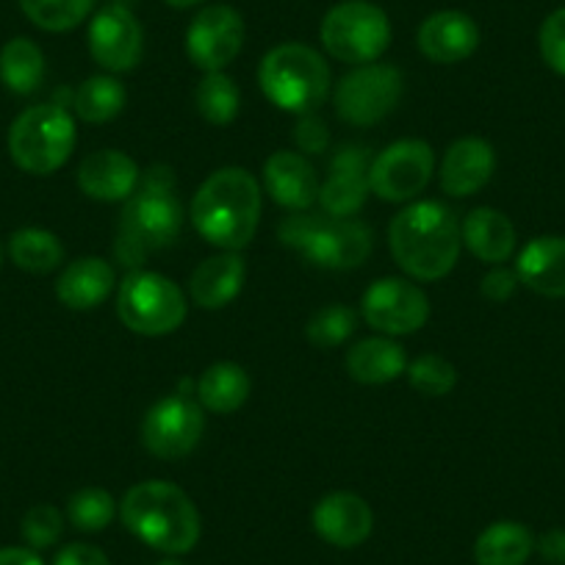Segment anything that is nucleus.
<instances>
[{"label": "nucleus", "instance_id": "f257e3e1", "mask_svg": "<svg viewBox=\"0 0 565 565\" xmlns=\"http://www.w3.org/2000/svg\"><path fill=\"white\" fill-rule=\"evenodd\" d=\"M181 227L183 205L175 192V175L170 167H153L125 200L114 255L125 269H139L148 255L175 244Z\"/></svg>", "mask_w": 565, "mask_h": 565}, {"label": "nucleus", "instance_id": "f03ea898", "mask_svg": "<svg viewBox=\"0 0 565 565\" xmlns=\"http://www.w3.org/2000/svg\"><path fill=\"white\" fill-rule=\"evenodd\" d=\"M260 222V183L242 167H225L203 181L192 200V225L225 253L253 242Z\"/></svg>", "mask_w": 565, "mask_h": 565}, {"label": "nucleus", "instance_id": "7ed1b4c3", "mask_svg": "<svg viewBox=\"0 0 565 565\" xmlns=\"http://www.w3.org/2000/svg\"><path fill=\"white\" fill-rule=\"evenodd\" d=\"M460 225L452 211L436 200H422L394 216L388 244L402 271L416 280H441L460 255Z\"/></svg>", "mask_w": 565, "mask_h": 565}, {"label": "nucleus", "instance_id": "20e7f679", "mask_svg": "<svg viewBox=\"0 0 565 565\" xmlns=\"http://www.w3.org/2000/svg\"><path fill=\"white\" fill-rule=\"evenodd\" d=\"M119 519L130 535L170 557L189 554L200 541V513L186 491L164 480L136 482L119 502Z\"/></svg>", "mask_w": 565, "mask_h": 565}, {"label": "nucleus", "instance_id": "39448f33", "mask_svg": "<svg viewBox=\"0 0 565 565\" xmlns=\"http://www.w3.org/2000/svg\"><path fill=\"white\" fill-rule=\"evenodd\" d=\"M260 92L271 106L291 114H313L330 92V67L313 47L300 42L271 47L258 67Z\"/></svg>", "mask_w": 565, "mask_h": 565}, {"label": "nucleus", "instance_id": "423d86ee", "mask_svg": "<svg viewBox=\"0 0 565 565\" xmlns=\"http://www.w3.org/2000/svg\"><path fill=\"white\" fill-rule=\"evenodd\" d=\"M280 242L322 269H358L374 247L372 227L352 216L295 214L280 225Z\"/></svg>", "mask_w": 565, "mask_h": 565}, {"label": "nucleus", "instance_id": "0eeeda50", "mask_svg": "<svg viewBox=\"0 0 565 565\" xmlns=\"http://www.w3.org/2000/svg\"><path fill=\"white\" fill-rule=\"evenodd\" d=\"M75 148V119L56 103H40L20 114L9 128V156L29 175H53Z\"/></svg>", "mask_w": 565, "mask_h": 565}, {"label": "nucleus", "instance_id": "6e6552de", "mask_svg": "<svg viewBox=\"0 0 565 565\" xmlns=\"http://www.w3.org/2000/svg\"><path fill=\"white\" fill-rule=\"evenodd\" d=\"M186 295L175 280L148 269H130L117 291V317L130 333L159 339L186 322Z\"/></svg>", "mask_w": 565, "mask_h": 565}, {"label": "nucleus", "instance_id": "1a4fd4ad", "mask_svg": "<svg viewBox=\"0 0 565 565\" xmlns=\"http://www.w3.org/2000/svg\"><path fill=\"white\" fill-rule=\"evenodd\" d=\"M319 40L333 58L361 67L377 62L388 51L391 20L369 0H344L324 14Z\"/></svg>", "mask_w": 565, "mask_h": 565}, {"label": "nucleus", "instance_id": "9d476101", "mask_svg": "<svg viewBox=\"0 0 565 565\" xmlns=\"http://www.w3.org/2000/svg\"><path fill=\"white\" fill-rule=\"evenodd\" d=\"M402 92H405V78L399 70L377 62L361 64L335 86V114L344 122L366 128V125L385 119L399 106Z\"/></svg>", "mask_w": 565, "mask_h": 565}, {"label": "nucleus", "instance_id": "9b49d317", "mask_svg": "<svg viewBox=\"0 0 565 565\" xmlns=\"http://www.w3.org/2000/svg\"><path fill=\"white\" fill-rule=\"evenodd\" d=\"M436 153L424 139H399L380 150L369 167V189L385 203H407L427 189Z\"/></svg>", "mask_w": 565, "mask_h": 565}, {"label": "nucleus", "instance_id": "f8f14e48", "mask_svg": "<svg viewBox=\"0 0 565 565\" xmlns=\"http://www.w3.org/2000/svg\"><path fill=\"white\" fill-rule=\"evenodd\" d=\"M205 430L203 405L189 394H172L156 402L141 422V444L159 460H181L200 444Z\"/></svg>", "mask_w": 565, "mask_h": 565}, {"label": "nucleus", "instance_id": "ddd939ff", "mask_svg": "<svg viewBox=\"0 0 565 565\" xmlns=\"http://www.w3.org/2000/svg\"><path fill=\"white\" fill-rule=\"evenodd\" d=\"M361 313L383 335H407L430 319V300L416 282L402 277H380L363 291Z\"/></svg>", "mask_w": 565, "mask_h": 565}, {"label": "nucleus", "instance_id": "4468645a", "mask_svg": "<svg viewBox=\"0 0 565 565\" xmlns=\"http://www.w3.org/2000/svg\"><path fill=\"white\" fill-rule=\"evenodd\" d=\"M244 20L233 7L216 3L194 14L186 31V53L203 73H222L242 53Z\"/></svg>", "mask_w": 565, "mask_h": 565}, {"label": "nucleus", "instance_id": "2eb2a0df", "mask_svg": "<svg viewBox=\"0 0 565 565\" xmlns=\"http://www.w3.org/2000/svg\"><path fill=\"white\" fill-rule=\"evenodd\" d=\"M89 53L108 73H128L141 62L145 31L136 14L122 3H108L92 18Z\"/></svg>", "mask_w": 565, "mask_h": 565}, {"label": "nucleus", "instance_id": "dca6fc26", "mask_svg": "<svg viewBox=\"0 0 565 565\" xmlns=\"http://www.w3.org/2000/svg\"><path fill=\"white\" fill-rule=\"evenodd\" d=\"M311 521L317 535L335 548L361 546L374 530V513L369 502L350 491H335L319 499Z\"/></svg>", "mask_w": 565, "mask_h": 565}, {"label": "nucleus", "instance_id": "f3484780", "mask_svg": "<svg viewBox=\"0 0 565 565\" xmlns=\"http://www.w3.org/2000/svg\"><path fill=\"white\" fill-rule=\"evenodd\" d=\"M369 159L366 148H341L330 161L328 181L319 186V200L328 216H355L369 198Z\"/></svg>", "mask_w": 565, "mask_h": 565}, {"label": "nucleus", "instance_id": "a211bd4d", "mask_svg": "<svg viewBox=\"0 0 565 565\" xmlns=\"http://www.w3.org/2000/svg\"><path fill=\"white\" fill-rule=\"evenodd\" d=\"M319 178L311 161L295 150H277L264 164V189L280 209L308 211L319 200Z\"/></svg>", "mask_w": 565, "mask_h": 565}, {"label": "nucleus", "instance_id": "6ab92c4d", "mask_svg": "<svg viewBox=\"0 0 565 565\" xmlns=\"http://www.w3.org/2000/svg\"><path fill=\"white\" fill-rule=\"evenodd\" d=\"M497 170V153L491 141L480 136H463L452 141L441 161V189L449 198H471L491 181Z\"/></svg>", "mask_w": 565, "mask_h": 565}, {"label": "nucleus", "instance_id": "aec40b11", "mask_svg": "<svg viewBox=\"0 0 565 565\" xmlns=\"http://www.w3.org/2000/svg\"><path fill=\"white\" fill-rule=\"evenodd\" d=\"M418 51L436 64L466 62L480 47V29L466 12H436L418 29Z\"/></svg>", "mask_w": 565, "mask_h": 565}, {"label": "nucleus", "instance_id": "412c9836", "mask_svg": "<svg viewBox=\"0 0 565 565\" xmlns=\"http://www.w3.org/2000/svg\"><path fill=\"white\" fill-rule=\"evenodd\" d=\"M139 167L130 156L119 150H95L78 167L81 192L97 203H119L128 200L139 186Z\"/></svg>", "mask_w": 565, "mask_h": 565}, {"label": "nucleus", "instance_id": "4be33fe9", "mask_svg": "<svg viewBox=\"0 0 565 565\" xmlns=\"http://www.w3.org/2000/svg\"><path fill=\"white\" fill-rule=\"evenodd\" d=\"M519 282L541 297H565V236H537L515 260Z\"/></svg>", "mask_w": 565, "mask_h": 565}, {"label": "nucleus", "instance_id": "5701e85b", "mask_svg": "<svg viewBox=\"0 0 565 565\" xmlns=\"http://www.w3.org/2000/svg\"><path fill=\"white\" fill-rule=\"evenodd\" d=\"M244 277H247V266H244L242 255H211L192 271L189 295H192L194 306H200L203 311H220L236 300L244 286Z\"/></svg>", "mask_w": 565, "mask_h": 565}, {"label": "nucleus", "instance_id": "b1692460", "mask_svg": "<svg viewBox=\"0 0 565 565\" xmlns=\"http://www.w3.org/2000/svg\"><path fill=\"white\" fill-rule=\"evenodd\" d=\"M114 282V266L97 255H86L64 266L56 280V297L70 311H92L111 295Z\"/></svg>", "mask_w": 565, "mask_h": 565}, {"label": "nucleus", "instance_id": "393cba45", "mask_svg": "<svg viewBox=\"0 0 565 565\" xmlns=\"http://www.w3.org/2000/svg\"><path fill=\"white\" fill-rule=\"evenodd\" d=\"M460 238L482 264H504L515 249V225L497 209H475L460 225Z\"/></svg>", "mask_w": 565, "mask_h": 565}, {"label": "nucleus", "instance_id": "a878e982", "mask_svg": "<svg viewBox=\"0 0 565 565\" xmlns=\"http://www.w3.org/2000/svg\"><path fill=\"white\" fill-rule=\"evenodd\" d=\"M347 372L363 385H385L407 372V355L388 335L363 339L347 352Z\"/></svg>", "mask_w": 565, "mask_h": 565}, {"label": "nucleus", "instance_id": "bb28decb", "mask_svg": "<svg viewBox=\"0 0 565 565\" xmlns=\"http://www.w3.org/2000/svg\"><path fill=\"white\" fill-rule=\"evenodd\" d=\"M535 552V535L519 521H497L475 541L477 565H526Z\"/></svg>", "mask_w": 565, "mask_h": 565}, {"label": "nucleus", "instance_id": "cd10ccee", "mask_svg": "<svg viewBox=\"0 0 565 565\" xmlns=\"http://www.w3.org/2000/svg\"><path fill=\"white\" fill-rule=\"evenodd\" d=\"M249 391H253V383H249L247 372L231 361L214 363L198 380L200 405L211 413H220V416L236 413L249 399Z\"/></svg>", "mask_w": 565, "mask_h": 565}, {"label": "nucleus", "instance_id": "c85d7f7f", "mask_svg": "<svg viewBox=\"0 0 565 565\" xmlns=\"http://www.w3.org/2000/svg\"><path fill=\"white\" fill-rule=\"evenodd\" d=\"M45 81V53L29 36H14L0 47V84L14 95H31Z\"/></svg>", "mask_w": 565, "mask_h": 565}, {"label": "nucleus", "instance_id": "c756f323", "mask_svg": "<svg viewBox=\"0 0 565 565\" xmlns=\"http://www.w3.org/2000/svg\"><path fill=\"white\" fill-rule=\"evenodd\" d=\"M9 258L29 275H47L62 266L64 247L51 231L42 227H23L9 238Z\"/></svg>", "mask_w": 565, "mask_h": 565}, {"label": "nucleus", "instance_id": "7c9ffc66", "mask_svg": "<svg viewBox=\"0 0 565 565\" xmlns=\"http://www.w3.org/2000/svg\"><path fill=\"white\" fill-rule=\"evenodd\" d=\"M125 100H128V92H125L122 81H117L114 75H92L75 89L73 106L84 122L100 125L117 117L125 108Z\"/></svg>", "mask_w": 565, "mask_h": 565}, {"label": "nucleus", "instance_id": "2f4dec72", "mask_svg": "<svg viewBox=\"0 0 565 565\" xmlns=\"http://www.w3.org/2000/svg\"><path fill=\"white\" fill-rule=\"evenodd\" d=\"M194 106H198L200 117L211 125H231L238 117V106H242V95H238L236 84L231 75L225 73H205L194 89Z\"/></svg>", "mask_w": 565, "mask_h": 565}, {"label": "nucleus", "instance_id": "473e14b6", "mask_svg": "<svg viewBox=\"0 0 565 565\" xmlns=\"http://www.w3.org/2000/svg\"><path fill=\"white\" fill-rule=\"evenodd\" d=\"M25 18L42 31L64 34L89 18L95 0H18Z\"/></svg>", "mask_w": 565, "mask_h": 565}, {"label": "nucleus", "instance_id": "72a5a7b5", "mask_svg": "<svg viewBox=\"0 0 565 565\" xmlns=\"http://www.w3.org/2000/svg\"><path fill=\"white\" fill-rule=\"evenodd\" d=\"M117 515V502L103 488H81L70 497L67 519L81 532H100Z\"/></svg>", "mask_w": 565, "mask_h": 565}, {"label": "nucleus", "instance_id": "f704fd0d", "mask_svg": "<svg viewBox=\"0 0 565 565\" xmlns=\"http://www.w3.org/2000/svg\"><path fill=\"white\" fill-rule=\"evenodd\" d=\"M358 328V313L352 308L333 302V306L319 308L306 324V339L319 350H333L341 347Z\"/></svg>", "mask_w": 565, "mask_h": 565}, {"label": "nucleus", "instance_id": "c9c22d12", "mask_svg": "<svg viewBox=\"0 0 565 565\" xmlns=\"http://www.w3.org/2000/svg\"><path fill=\"white\" fill-rule=\"evenodd\" d=\"M407 383L424 396H447L458 385V369L441 355H418L407 363Z\"/></svg>", "mask_w": 565, "mask_h": 565}, {"label": "nucleus", "instance_id": "e433bc0d", "mask_svg": "<svg viewBox=\"0 0 565 565\" xmlns=\"http://www.w3.org/2000/svg\"><path fill=\"white\" fill-rule=\"evenodd\" d=\"M29 548L40 552V548L56 546L58 537L64 532V515L62 510L53 508V504H34L29 513L23 515V524H20Z\"/></svg>", "mask_w": 565, "mask_h": 565}, {"label": "nucleus", "instance_id": "4c0bfd02", "mask_svg": "<svg viewBox=\"0 0 565 565\" xmlns=\"http://www.w3.org/2000/svg\"><path fill=\"white\" fill-rule=\"evenodd\" d=\"M537 47L548 70L565 78V9L548 14L537 31Z\"/></svg>", "mask_w": 565, "mask_h": 565}, {"label": "nucleus", "instance_id": "58836bf2", "mask_svg": "<svg viewBox=\"0 0 565 565\" xmlns=\"http://www.w3.org/2000/svg\"><path fill=\"white\" fill-rule=\"evenodd\" d=\"M295 141L302 153H322V150L328 148L330 134L317 114H302L300 122H297L295 128Z\"/></svg>", "mask_w": 565, "mask_h": 565}, {"label": "nucleus", "instance_id": "ea45409f", "mask_svg": "<svg viewBox=\"0 0 565 565\" xmlns=\"http://www.w3.org/2000/svg\"><path fill=\"white\" fill-rule=\"evenodd\" d=\"M515 286H519V275L510 269H502V266H497V269H491L486 277H482L480 295L491 302H504L513 297Z\"/></svg>", "mask_w": 565, "mask_h": 565}, {"label": "nucleus", "instance_id": "a19ab883", "mask_svg": "<svg viewBox=\"0 0 565 565\" xmlns=\"http://www.w3.org/2000/svg\"><path fill=\"white\" fill-rule=\"evenodd\" d=\"M53 565H111V559L106 557V552L92 546V543H67L53 557Z\"/></svg>", "mask_w": 565, "mask_h": 565}, {"label": "nucleus", "instance_id": "79ce46f5", "mask_svg": "<svg viewBox=\"0 0 565 565\" xmlns=\"http://www.w3.org/2000/svg\"><path fill=\"white\" fill-rule=\"evenodd\" d=\"M537 554L552 565H565V530H548L535 541Z\"/></svg>", "mask_w": 565, "mask_h": 565}, {"label": "nucleus", "instance_id": "37998d69", "mask_svg": "<svg viewBox=\"0 0 565 565\" xmlns=\"http://www.w3.org/2000/svg\"><path fill=\"white\" fill-rule=\"evenodd\" d=\"M0 565H45L34 548L3 546L0 548Z\"/></svg>", "mask_w": 565, "mask_h": 565}, {"label": "nucleus", "instance_id": "c03bdc74", "mask_svg": "<svg viewBox=\"0 0 565 565\" xmlns=\"http://www.w3.org/2000/svg\"><path fill=\"white\" fill-rule=\"evenodd\" d=\"M164 3L172 9H192V7H200V3H205V0H164Z\"/></svg>", "mask_w": 565, "mask_h": 565}, {"label": "nucleus", "instance_id": "a18cd8bd", "mask_svg": "<svg viewBox=\"0 0 565 565\" xmlns=\"http://www.w3.org/2000/svg\"><path fill=\"white\" fill-rule=\"evenodd\" d=\"M159 565H183V563H181V559L170 557V559H161V563H159Z\"/></svg>", "mask_w": 565, "mask_h": 565}, {"label": "nucleus", "instance_id": "49530a36", "mask_svg": "<svg viewBox=\"0 0 565 565\" xmlns=\"http://www.w3.org/2000/svg\"><path fill=\"white\" fill-rule=\"evenodd\" d=\"M0 264H3V249H0Z\"/></svg>", "mask_w": 565, "mask_h": 565}]
</instances>
